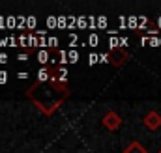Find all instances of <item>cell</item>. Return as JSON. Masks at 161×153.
<instances>
[{
	"instance_id": "cell-22",
	"label": "cell",
	"mask_w": 161,
	"mask_h": 153,
	"mask_svg": "<svg viewBox=\"0 0 161 153\" xmlns=\"http://www.w3.org/2000/svg\"><path fill=\"white\" fill-rule=\"evenodd\" d=\"M17 58H19V62H26V60H28V56H26V54H19Z\"/></svg>"
},
{
	"instance_id": "cell-23",
	"label": "cell",
	"mask_w": 161,
	"mask_h": 153,
	"mask_svg": "<svg viewBox=\"0 0 161 153\" xmlns=\"http://www.w3.org/2000/svg\"><path fill=\"white\" fill-rule=\"evenodd\" d=\"M8 62V54H0V64H6Z\"/></svg>"
},
{
	"instance_id": "cell-17",
	"label": "cell",
	"mask_w": 161,
	"mask_h": 153,
	"mask_svg": "<svg viewBox=\"0 0 161 153\" xmlns=\"http://www.w3.org/2000/svg\"><path fill=\"white\" fill-rule=\"evenodd\" d=\"M88 41H90V45H94V47H96V45H97V41H99V39H97V36H96V34H92V36H90V38H88Z\"/></svg>"
},
{
	"instance_id": "cell-6",
	"label": "cell",
	"mask_w": 161,
	"mask_h": 153,
	"mask_svg": "<svg viewBox=\"0 0 161 153\" xmlns=\"http://www.w3.org/2000/svg\"><path fill=\"white\" fill-rule=\"evenodd\" d=\"M49 80H51V69L41 67L40 71H38V80L36 82H49Z\"/></svg>"
},
{
	"instance_id": "cell-5",
	"label": "cell",
	"mask_w": 161,
	"mask_h": 153,
	"mask_svg": "<svg viewBox=\"0 0 161 153\" xmlns=\"http://www.w3.org/2000/svg\"><path fill=\"white\" fill-rule=\"evenodd\" d=\"M124 153H148V150H146L141 142L133 140V142H129V146L124 150Z\"/></svg>"
},
{
	"instance_id": "cell-20",
	"label": "cell",
	"mask_w": 161,
	"mask_h": 153,
	"mask_svg": "<svg viewBox=\"0 0 161 153\" xmlns=\"http://www.w3.org/2000/svg\"><path fill=\"white\" fill-rule=\"evenodd\" d=\"M4 82H8V73L0 71V84H4Z\"/></svg>"
},
{
	"instance_id": "cell-24",
	"label": "cell",
	"mask_w": 161,
	"mask_h": 153,
	"mask_svg": "<svg viewBox=\"0 0 161 153\" xmlns=\"http://www.w3.org/2000/svg\"><path fill=\"white\" fill-rule=\"evenodd\" d=\"M77 24H79V26H84V24H86V21H84V17H80V19H77Z\"/></svg>"
},
{
	"instance_id": "cell-7",
	"label": "cell",
	"mask_w": 161,
	"mask_h": 153,
	"mask_svg": "<svg viewBox=\"0 0 161 153\" xmlns=\"http://www.w3.org/2000/svg\"><path fill=\"white\" fill-rule=\"evenodd\" d=\"M38 58H40V64H47V62L51 60V56H49V52H47L45 49H41L40 52H38Z\"/></svg>"
},
{
	"instance_id": "cell-16",
	"label": "cell",
	"mask_w": 161,
	"mask_h": 153,
	"mask_svg": "<svg viewBox=\"0 0 161 153\" xmlns=\"http://www.w3.org/2000/svg\"><path fill=\"white\" fill-rule=\"evenodd\" d=\"M99 62H101V64H109V54H107V52L99 54Z\"/></svg>"
},
{
	"instance_id": "cell-1",
	"label": "cell",
	"mask_w": 161,
	"mask_h": 153,
	"mask_svg": "<svg viewBox=\"0 0 161 153\" xmlns=\"http://www.w3.org/2000/svg\"><path fill=\"white\" fill-rule=\"evenodd\" d=\"M71 90L68 82H34L26 90V97L34 103V107L41 114H54L60 105L69 97Z\"/></svg>"
},
{
	"instance_id": "cell-8",
	"label": "cell",
	"mask_w": 161,
	"mask_h": 153,
	"mask_svg": "<svg viewBox=\"0 0 161 153\" xmlns=\"http://www.w3.org/2000/svg\"><path fill=\"white\" fill-rule=\"evenodd\" d=\"M38 41H40V39L36 38V34H34V32H30V34H28V47H36V45H38Z\"/></svg>"
},
{
	"instance_id": "cell-9",
	"label": "cell",
	"mask_w": 161,
	"mask_h": 153,
	"mask_svg": "<svg viewBox=\"0 0 161 153\" xmlns=\"http://www.w3.org/2000/svg\"><path fill=\"white\" fill-rule=\"evenodd\" d=\"M68 60H69L71 64H75V62L79 60V52H77V50H69V54H68Z\"/></svg>"
},
{
	"instance_id": "cell-14",
	"label": "cell",
	"mask_w": 161,
	"mask_h": 153,
	"mask_svg": "<svg viewBox=\"0 0 161 153\" xmlns=\"http://www.w3.org/2000/svg\"><path fill=\"white\" fill-rule=\"evenodd\" d=\"M36 17H28V21H26V28H34L36 26Z\"/></svg>"
},
{
	"instance_id": "cell-18",
	"label": "cell",
	"mask_w": 161,
	"mask_h": 153,
	"mask_svg": "<svg viewBox=\"0 0 161 153\" xmlns=\"http://www.w3.org/2000/svg\"><path fill=\"white\" fill-rule=\"evenodd\" d=\"M8 43H9V47H17L19 38H8Z\"/></svg>"
},
{
	"instance_id": "cell-11",
	"label": "cell",
	"mask_w": 161,
	"mask_h": 153,
	"mask_svg": "<svg viewBox=\"0 0 161 153\" xmlns=\"http://www.w3.org/2000/svg\"><path fill=\"white\" fill-rule=\"evenodd\" d=\"M97 62H99V54H90V56H88V64H90V66H94V64H97Z\"/></svg>"
},
{
	"instance_id": "cell-15",
	"label": "cell",
	"mask_w": 161,
	"mask_h": 153,
	"mask_svg": "<svg viewBox=\"0 0 161 153\" xmlns=\"http://www.w3.org/2000/svg\"><path fill=\"white\" fill-rule=\"evenodd\" d=\"M6 23H8V26H9V28H13V26L17 24V19H15V17H8V21H6Z\"/></svg>"
},
{
	"instance_id": "cell-2",
	"label": "cell",
	"mask_w": 161,
	"mask_h": 153,
	"mask_svg": "<svg viewBox=\"0 0 161 153\" xmlns=\"http://www.w3.org/2000/svg\"><path fill=\"white\" fill-rule=\"evenodd\" d=\"M127 58H129V54L125 52V49H111V52H109V64L113 66V67H122L125 62H127Z\"/></svg>"
},
{
	"instance_id": "cell-21",
	"label": "cell",
	"mask_w": 161,
	"mask_h": 153,
	"mask_svg": "<svg viewBox=\"0 0 161 153\" xmlns=\"http://www.w3.org/2000/svg\"><path fill=\"white\" fill-rule=\"evenodd\" d=\"M97 24H99V26H105V24H107V19H105V17H99V19H97Z\"/></svg>"
},
{
	"instance_id": "cell-26",
	"label": "cell",
	"mask_w": 161,
	"mask_h": 153,
	"mask_svg": "<svg viewBox=\"0 0 161 153\" xmlns=\"http://www.w3.org/2000/svg\"><path fill=\"white\" fill-rule=\"evenodd\" d=\"M159 153H161V150H159Z\"/></svg>"
},
{
	"instance_id": "cell-12",
	"label": "cell",
	"mask_w": 161,
	"mask_h": 153,
	"mask_svg": "<svg viewBox=\"0 0 161 153\" xmlns=\"http://www.w3.org/2000/svg\"><path fill=\"white\" fill-rule=\"evenodd\" d=\"M47 24H49V26H51V28H54V26H56V24H58V21H56V17H54V15H51V17H49V19H47Z\"/></svg>"
},
{
	"instance_id": "cell-13",
	"label": "cell",
	"mask_w": 161,
	"mask_h": 153,
	"mask_svg": "<svg viewBox=\"0 0 161 153\" xmlns=\"http://www.w3.org/2000/svg\"><path fill=\"white\" fill-rule=\"evenodd\" d=\"M58 56H60V64H66V62H69V60H68V54H66V50H58Z\"/></svg>"
},
{
	"instance_id": "cell-19",
	"label": "cell",
	"mask_w": 161,
	"mask_h": 153,
	"mask_svg": "<svg viewBox=\"0 0 161 153\" xmlns=\"http://www.w3.org/2000/svg\"><path fill=\"white\" fill-rule=\"evenodd\" d=\"M56 43H58V39L54 38V36H53V38H49V39H47V45H51V47H56Z\"/></svg>"
},
{
	"instance_id": "cell-25",
	"label": "cell",
	"mask_w": 161,
	"mask_h": 153,
	"mask_svg": "<svg viewBox=\"0 0 161 153\" xmlns=\"http://www.w3.org/2000/svg\"><path fill=\"white\" fill-rule=\"evenodd\" d=\"M6 45H9V43H8V39L0 38V47H6Z\"/></svg>"
},
{
	"instance_id": "cell-4",
	"label": "cell",
	"mask_w": 161,
	"mask_h": 153,
	"mask_svg": "<svg viewBox=\"0 0 161 153\" xmlns=\"http://www.w3.org/2000/svg\"><path fill=\"white\" fill-rule=\"evenodd\" d=\"M103 125L109 129V131H116L118 127L122 125V118L114 110H109L107 114L103 116Z\"/></svg>"
},
{
	"instance_id": "cell-10",
	"label": "cell",
	"mask_w": 161,
	"mask_h": 153,
	"mask_svg": "<svg viewBox=\"0 0 161 153\" xmlns=\"http://www.w3.org/2000/svg\"><path fill=\"white\" fill-rule=\"evenodd\" d=\"M26 21H28V17H25V15L17 17V24H19L21 28H25V26H26Z\"/></svg>"
},
{
	"instance_id": "cell-3",
	"label": "cell",
	"mask_w": 161,
	"mask_h": 153,
	"mask_svg": "<svg viewBox=\"0 0 161 153\" xmlns=\"http://www.w3.org/2000/svg\"><path fill=\"white\" fill-rule=\"evenodd\" d=\"M142 125L148 129V131H158L161 127V114L156 110H150L148 114L142 118Z\"/></svg>"
}]
</instances>
